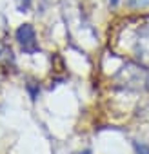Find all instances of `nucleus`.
Segmentation results:
<instances>
[{
    "label": "nucleus",
    "instance_id": "1",
    "mask_svg": "<svg viewBox=\"0 0 149 154\" xmlns=\"http://www.w3.org/2000/svg\"><path fill=\"white\" fill-rule=\"evenodd\" d=\"M17 40L22 47L24 53L27 54H35L38 51V44H36V35H35V29L31 24H22L18 29H17Z\"/></svg>",
    "mask_w": 149,
    "mask_h": 154
},
{
    "label": "nucleus",
    "instance_id": "2",
    "mask_svg": "<svg viewBox=\"0 0 149 154\" xmlns=\"http://www.w3.org/2000/svg\"><path fill=\"white\" fill-rule=\"evenodd\" d=\"M15 2H17L18 11H22V13H26V11L31 8V0H15Z\"/></svg>",
    "mask_w": 149,
    "mask_h": 154
},
{
    "label": "nucleus",
    "instance_id": "3",
    "mask_svg": "<svg viewBox=\"0 0 149 154\" xmlns=\"http://www.w3.org/2000/svg\"><path fill=\"white\" fill-rule=\"evenodd\" d=\"M136 154H149V145H136Z\"/></svg>",
    "mask_w": 149,
    "mask_h": 154
},
{
    "label": "nucleus",
    "instance_id": "4",
    "mask_svg": "<svg viewBox=\"0 0 149 154\" xmlns=\"http://www.w3.org/2000/svg\"><path fill=\"white\" fill-rule=\"evenodd\" d=\"M118 4V0H111V6H116Z\"/></svg>",
    "mask_w": 149,
    "mask_h": 154
}]
</instances>
